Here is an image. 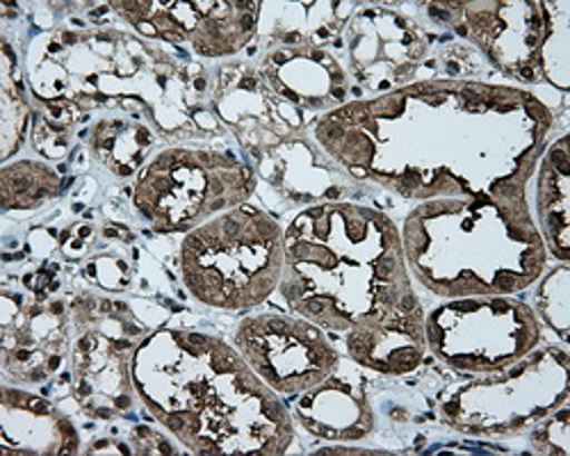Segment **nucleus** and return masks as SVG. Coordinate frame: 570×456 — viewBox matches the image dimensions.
Masks as SVG:
<instances>
[{"label": "nucleus", "instance_id": "obj_1", "mask_svg": "<svg viewBox=\"0 0 570 456\" xmlns=\"http://www.w3.org/2000/svg\"><path fill=\"white\" fill-rule=\"evenodd\" d=\"M281 271V231L256 208H235L199 226L183 242L185 284L210 306H256L276 288Z\"/></svg>", "mask_w": 570, "mask_h": 456}, {"label": "nucleus", "instance_id": "obj_2", "mask_svg": "<svg viewBox=\"0 0 570 456\" xmlns=\"http://www.w3.org/2000/svg\"><path fill=\"white\" fill-rule=\"evenodd\" d=\"M235 343L254 370L278 393L315 388L336 368V351L304 319L283 315L252 317L237 329Z\"/></svg>", "mask_w": 570, "mask_h": 456}, {"label": "nucleus", "instance_id": "obj_3", "mask_svg": "<svg viewBox=\"0 0 570 456\" xmlns=\"http://www.w3.org/2000/svg\"><path fill=\"white\" fill-rule=\"evenodd\" d=\"M541 217L548 228L552 249L559 258H568V142L559 140L543 167L541 178Z\"/></svg>", "mask_w": 570, "mask_h": 456}]
</instances>
